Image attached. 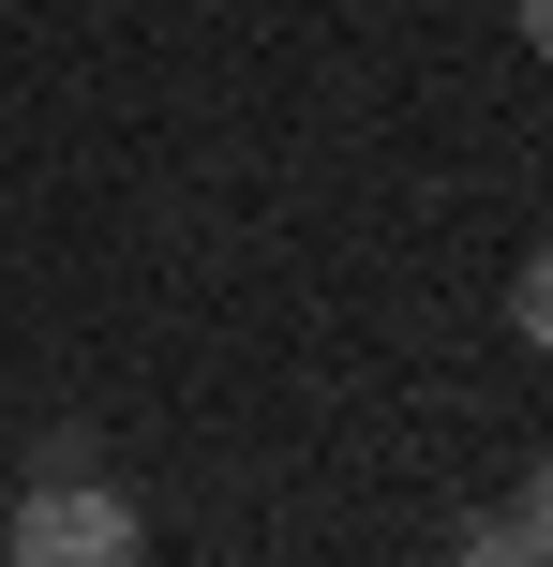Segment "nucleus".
<instances>
[{
    "label": "nucleus",
    "instance_id": "obj_2",
    "mask_svg": "<svg viewBox=\"0 0 553 567\" xmlns=\"http://www.w3.org/2000/svg\"><path fill=\"white\" fill-rule=\"evenodd\" d=\"M509 329H524V343H553V239L524 255V284H509Z\"/></svg>",
    "mask_w": 553,
    "mask_h": 567
},
{
    "label": "nucleus",
    "instance_id": "obj_1",
    "mask_svg": "<svg viewBox=\"0 0 553 567\" xmlns=\"http://www.w3.org/2000/svg\"><path fill=\"white\" fill-rule=\"evenodd\" d=\"M0 538H16V567H150V523L105 493V463L90 478H30Z\"/></svg>",
    "mask_w": 553,
    "mask_h": 567
},
{
    "label": "nucleus",
    "instance_id": "obj_3",
    "mask_svg": "<svg viewBox=\"0 0 553 567\" xmlns=\"http://www.w3.org/2000/svg\"><path fill=\"white\" fill-rule=\"evenodd\" d=\"M509 523H524V553L553 567V463H524V493H509Z\"/></svg>",
    "mask_w": 553,
    "mask_h": 567
},
{
    "label": "nucleus",
    "instance_id": "obj_5",
    "mask_svg": "<svg viewBox=\"0 0 553 567\" xmlns=\"http://www.w3.org/2000/svg\"><path fill=\"white\" fill-rule=\"evenodd\" d=\"M509 16H524V45H539V60H553V0H509Z\"/></svg>",
    "mask_w": 553,
    "mask_h": 567
},
{
    "label": "nucleus",
    "instance_id": "obj_4",
    "mask_svg": "<svg viewBox=\"0 0 553 567\" xmlns=\"http://www.w3.org/2000/svg\"><path fill=\"white\" fill-rule=\"evenodd\" d=\"M464 567H539V553H524V523L494 508V523H464Z\"/></svg>",
    "mask_w": 553,
    "mask_h": 567
}]
</instances>
